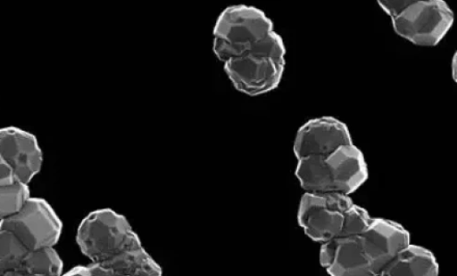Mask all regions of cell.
Returning a JSON list of instances; mask_svg holds the SVG:
<instances>
[{"label": "cell", "instance_id": "6da1fadb", "mask_svg": "<svg viewBox=\"0 0 457 276\" xmlns=\"http://www.w3.org/2000/svg\"><path fill=\"white\" fill-rule=\"evenodd\" d=\"M213 37V52L237 91L258 96L278 87L286 47L262 11L247 5L227 8L214 25Z\"/></svg>", "mask_w": 457, "mask_h": 276}, {"label": "cell", "instance_id": "7a4b0ae2", "mask_svg": "<svg viewBox=\"0 0 457 276\" xmlns=\"http://www.w3.org/2000/svg\"><path fill=\"white\" fill-rule=\"evenodd\" d=\"M294 154L301 186L311 193L349 196L367 181L364 155L343 122L331 117L308 121L295 134Z\"/></svg>", "mask_w": 457, "mask_h": 276}, {"label": "cell", "instance_id": "3957f363", "mask_svg": "<svg viewBox=\"0 0 457 276\" xmlns=\"http://www.w3.org/2000/svg\"><path fill=\"white\" fill-rule=\"evenodd\" d=\"M410 243L405 228L388 219L373 218L366 231L322 244L320 263L331 276H379Z\"/></svg>", "mask_w": 457, "mask_h": 276}, {"label": "cell", "instance_id": "277c9868", "mask_svg": "<svg viewBox=\"0 0 457 276\" xmlns=\"http://www.w3.org/2000/svg\"><path fill=\"white\" fill-rule=\"evenodd\" d=\"M372 217L348 196L311 193L303 197L298 221L305 234L322 244L366 231Z\"/></svg>", "mask_w": 457, "mask_h": 276}, {"label": "cell", "instance_id": "5b68a950", "mask_svg": "<svg viewBox=\"0 0 457 276\" xmlns=\"http://www.w3.org/2000/svg\"><path fill=\"white\" fill-rule=\"evenodd\" d=\"M395 32L419 46H436L447 35L453 13L443 0H380Z\"/></svg>", "mask_w": 457, "mask_h": 276}, {"label": "cell", "instance_id": "8992f818", "mask_svg": "<svg viewBox=\"0 0 457 276\" xmlns=\"http://www.w3.org/2000/svg\"><path fill=\"white\" fill-rule=\"evenodd\" d=\"M76 240L80 252L98 264L143 247L128 219L112 209L90 213L80 223Z\"/></svg>", "mask_w": 457, "mask_h": 276}, {"label": "cell", "instance_id": "52a82bcc", "mask_svg": "<svg viewBox=\"0 0 457 276\" xmlns=\"http://www.w3.org/2000/svg\"><path fill=\"white\" fill-rule=\"evenodd\" d=\"M0 230L12 232L29 251H35L59 242L62 223L46 200L30 198L16 214L0 223Z\"/></svg>", "mask_w": 457, "mask_h": 276}, {"label": "cell", "instance_id": "ba28073f", "mask_svg": "<svg viewBox=\"0 0 457 276\" xmlns=\"http://www.w3.org/2000/svg\"><path fill=\"white\" fill-rule=\"evenodd\" d=\"M0 155L18 183L29 185L41 171L43 154L37 138L20 128L0 129Z\"/></svg>", "mask_w": 457, "mask_h": 276}, {"label": "cell", "instance_id": "9c48e42d", "mask_svg": "<svg viewBox=\"0 0 457 276\" xmlns=\"http://www.w3.org/2000/svg\"><path fill=\"white\" fill-rule=\"evenodd\" d=\"M379 276H439V264L431 251L410 243L401 248Z\"/></svg>", "mask_w": 457, "mask_h": 276}, {"label": "cell", "instance_id": "30bf717a", "mask_svg": "<svg viewBox=\"0 0 457 276\" xmlns=\"http://www.w3.org/2000/svg\"><path fill=\"white\" fill-rule=\"evenodd\" d=\"M102 265L112 269L116 276H163L162 268L144 247L126 252Z\"/></svg>", "mask_w": 457, "mask_h": 276}, {"label": "cell", "instance_id": "8fae6325", "mask_svg": "<svg viewBox=\"0 0 457 276\" xmlns=\"http://www.w3.org/2000/svg\"><path fill=\"white\" fill-rule=\"evenodd\" d=\"M21 269L35 276H62L63 263L55 248H43L29 251Z\"/></svg>", "mask_w": 457, "mask_h": 276}, {"label": "cell", "instance_id": "7c38bea8", "mask_svg": "<svg viewBox=\"0 0 457 276\" xmlns=\"http://www.w3.org/2000/svg\"><path fill=\"white\" fill-rule=\"evenodd\" d=\"M29 253V248L12 232L0 230V272L21 269Z\"/></svg>", "mask_w": 457, "mask_h": 276}, {"label": "cell", "instance_id": "4fadbf2b", "mask_svg": "<svg viewBox=\"0 0 457 276\" xmlns=\"http://www.w3.org/2000/svg\"><path fill=\"white\" fill-rule=\"evenodd\" d=\"M29 185L15 182L0 186V223L16 214L30 197Z\"/></svg>", "mask_w": 457, "mask_h": 276}, {"label": "cell", "instance_id": "5bb4252c", "mask_svg": "<svg viewBox=\"0 0 457 276\" xmlns=\"http://www.w3.org/2000/svg\"><path fill=\"white\" fill-rule=\"evenodd\" d=\"M15 182L12 169L9 167V165L3 156L0 155V186L9 185Z\"/></svg>", "mask_w": 457, "mask_h": 276}, {"label": "cell", "instance_id": "9a60e30c", "mask_svg": "<svg viewBox=\"0 0 457 276\" xmlns=\"http://www.w3.org/2000/svg\"><path fill=\"white\" fill-rule=\"evenodd\" d=\"M91 276H116L114 272L102 264H91L88 265Z\"/></svg>", "mask_w": 457, "mask_h": 276}, {"label": "cell", "instance_id": "2e32d148", "mask_svg": "<svg viewBox=\"0 0 457 276\" xmlns=\"http://www.w3.org/2000/svg\"><path fill=\"white\" fill-rule=\"evenodd\" d=\"M62 276H91V272L88 266H76Z\"/></svg>", "mask_w": 457, "mask_h": 276}, {"label": "cell", "instance_id": "e0dca14e", "mask_svg": "<svg viewBox=\"0 0 457 276\" xmlns=\"http://www.w3.org/2000/svg\"><path fill=\"white\" fill-rule=\"evenodd\" d=\"M4 276H35L29 272L24 271L23 269H18L13 271H9L4 273Z\"/></svg>", "mask_w": 457, "mask_h": 276}, {"label": "cell", "instance_id": "ac0fdd59", "mask_svg": "<svg viewBox=\"0 0 457 276\" xmlns=\"http://www.w3.org/2000/svg\"><path fill=\"white\" fill-rule=\"evenodd\" d=\"M455 61H456V57L454 55L453 62V78H454V80H456V62H455Z\"/></svg>", "mask_w": 457, "mask_h": 276}, {"label": "cell", "instance_id": "d6986e66", "mask_svg": "<svg viewBox=\"0 0 457 276\" xmlns=\"http://www.w3.org/2000/svg\"><path fill=\"white\" fill-rule=\"evenodd\" d=\"M0 276H4V272H0Z\"/></svg>", "mask_w": 457, "mask_h": 276}]
</instances>
